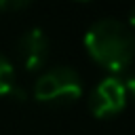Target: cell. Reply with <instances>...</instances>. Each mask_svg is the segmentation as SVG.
<instances>
[{
    "label": "cell",
    "instance_id": "9c48e42d",
    "mask_svg": "<svg viewBox=\"0 0 135 135\" xmlns=\"http://www.w3.org/2000/svg\"><path fill=\"white\" fill-rule=\"evenodd\" d=\"M78 2H89V0H78Z\"/></svg>",
    "mask_w": 135,
    "mask_h": 135
},
{
    "label": "cell",
    "instance_id": "7a4b0ae2",
    "mask_svg": "<svg viewBox=\"0 0 135 135\" xmlns=\"http://www.w3.org/2000/svg\"><path fill=\"white\" fill-rule=\"evenodd\" d=\"M82 95L80 74L68 65L42 72L34 84V97L46 105H70Z\"/></svg>",
    "mask_w": 135,
    "mask_h": 135
},
{
    "label": "cell",
    "instance_id": "277c9868",
    "mask_svg": "<svg viewBox=\"0 0 135 135\" xmlns=\"http://www.w3.org/2000/svg\"><path fill=\"white\" fill-rule=\"evenodd\" d=\"M17 55H19L25 70H30V72L40 70L46 63V57H49V38H46V34L40 27L25 30L17 40Z\"/></svg>",
    "mask_w": 135,
    "mask_h": 135
},
{
    "label": "cell",
    "instance_id": "52a82bcc",
    "mask_svg": "<svg viewBox=\"0 0 135 135\" xmlns=\"http://www.w3.org/2000/svg\"><path fill=\"white\" fill-rule=\"evenodd\" d=\"M124 84H127V93H131L133 99H135V72L129 74V78L124 80Z\"/></svg>",
    "mask_w": 135,
    "mask_h": 135
},
{
    "label": "cell",
    "instance_id": "6da1fadb",
    "mask_svg": "<svg viewBox=\"0 0 135 135\" xmlns=\"http://www.w3.org/2000/svg\"><path fill=\"white\" fill-rule=\"evenodd\" d=\"M84 49L95 63L116 76L135 59V34L118 19H99L86 30Z\"/></svg>",
    "mask_w": 135,
    "mask_h": 135
},
{
    "label": "cell",
    "instance_id": "8992f818",
    "mask_svg": "<svg viewBox=\"0 0 135 135\" xmlns=\"http://www.w3.org/2000/svg\"><path fill=\"white\" fill-rule=\"evenodd\" d=\"M34 0H0V11L13 13V11H23L32 4Z\"/></svg>",
    "mask_w": 135,
    "mask_h": 135
},
{
    "label": "cell",
    "instance_id": "ba28073f",
    "mask_svg": "<svg viewBox=\"0 0 135 135\" xmlns=\"http://www.w3.org/2000/svg\"><path fill=\"white\" fill-rule=\"evenodd\" d=\"M129 27L131 30H135V6L131 8V13H129Z\"/></svg>",
    "mask_w": 135,
    "mask_h": 135
},
{
    "label": "cell",
    "instance_id": "3957f363",
    "mask_svg": "<svg viewBox=\"0 0 135 135\" xmlns=\"http://www.w3.org/2000/svg\"><path fill=\"white\" fill-rule=\"evenodd\" d=\"M127 84L118 76H105L95 84L89 95V110L97 118H110L124 110L127 105Z\"/></svg>",
    "mask_w": 135,
    "mask_h": 135
},
{
    "label": "cell",
    "instance_id": "5b68a950",
    "mask_svg": "<svg viewBox=\"0 0 135 135\" xmlns=\"http://www.w3.org/2000/svg\"><path fill=\"white\" fill-rule=\"evenodd\" d=\"M0 97L23 99V91L17 86V80H15V68L4 55H0Z\"/></svg>",
    "mask_w": 135,
    "mask_h": 135
}]
</instances>
